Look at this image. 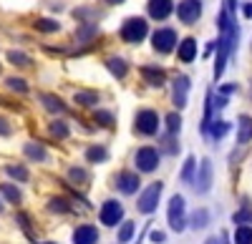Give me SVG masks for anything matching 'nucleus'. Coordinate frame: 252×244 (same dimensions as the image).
<instances>
[{"label": "nucleus", "mask_w": 252, "mask_h": 244, "mask_svg": "<svg viewBox=\"0 0 252 244\" xmlns=\"http://www.w3.org/2000/svg\"><path fill=\"white\" fill-rule=\"evenodd\" d=\"M98 242V232L91 224H83L73 232V244H96Z\"/></svg>", "instance_id": "nucleus-13"}, {"label": "nucleus", "mask_w": 252, "mask_h": 244, "mask_svg": "<svg viewBox=\"0 0 252 244\" xmlns=\"http://www.w3.org/2000/svg\"><path fill=\"white\" fill-rule=\"evenodd\" d=\"M86 159L91 161V164H103V161L109 159V151L103 149V146H91V149L86 151Z\"/></svg>", "instance_id": "nucleus-20"}, {"label": "nucleus", "mask_w": 252, "mask_h": 244, "mask_svg": "<svg viewBox=\"0 0 252 244\" xmlns=\"http://www.w3.org/2000/svg\"><path fill=\"white\" fill-rule=\"evenodd\" d=\"M187 93H189V78L187 76H177L174 78V91H172V101H174L177 108H184Z\"/></svg>", "instance_id": "nucleus-11"}, {"label": "nucleus", "mask_w": 252, "mask_h": 244, "mask_svg": "<svg viewBox=\"0 0 252 244\" xmlns=\"http://www.w3.org/2000/svg\"><path fill=\"white\" fill-rule=\"evenodd\" d=\"M51 134L56 138H66L68 136V126L63 124V121H53V124H51Z\"/></svg>", "instance_id": "nucleus-34"}, {"label": "nucleus", "mask_w": 252, "mask_h": 244, "mask_svg": "<svg viewBox=\"0 0 252 244\" xmlns=\"http://www.w3.org/2000/svg\"><path fill=\"white\" fill-rule=\"evenodd\" d=\"M149 33V26H146L144 18H129L126 23L121 26V38L126 43H141Z\"/></svg>", "instance_id": "nucleus-1"}, {"label": "nucleus", "mask_w": 252, "mask_h": 244, "mask_svg": "<svg viewBox=\"0 0 252 244\" xmlns=\"http://www.w3.org/2000/svg\"><path fill=\"white\" fill-rule=\"evenodd\" d=\"M237 144H250L252 141V118L250 116H240L237 118Z\"/></svg>", "instance_id": "nucleus-16"}, {"label": "nucleus", "mask_w": 252, "mask_h": 244, "mask_svg": "<svg viewBox=\"0 0 252 244\" xmlns=\"http://www.w3.org/2000/svg\"><path fill=\"white\" fill-rule=\"evenodd\" d=\"M116 189H119L121 194H134V191L139 189V176H136L134 171H121V174L116 176Z\"/></svg>", "instance_id": "nucleus-12"}, {"label": "nucleus", "mask_w": 252, "mask_h": 244, "mask_svg": "<svg viewBox=\"0 0 252 244\" xmlns=\"http://www.w3.org/2000/svg\"><path fill=\"white\" fill-rule=\"evenodd\" d=\"M68 176H71V181H76V184H83V181H86V171L78 169V166H73V169L68 171Z\"/></svg>", "instance_id": "nucleus-36"}, {"label": "nucleus", "mask_w": 252, "mask_h": 244, "mask_svg": "<svg viewBox=\"0 0 252 244\" xmlns=\"http://www.w3.org/2000/svg\"><path fill=\"white\" fill-rule=\"evenodd\" d=\"M106 68H109L111 76H116V78H124L126 73H129V63H126L124 58H109V60H106Z\"/></svg>", "instance_id": "nucleus-17"}, {"label": "nucleus", "mask_w": 252, "mask_h": 244, "mask_svg": "<svg viewBox=\"0 0 252 244\" xmlns=\"http://www.w3.org/2000/svg\"><path fill=\"white\" fill-rule=\"evenodd\" d=\"M209 224V212L207 209H197L194 214H192V227L194 229H204Z\"/></svg>", "instance_id": "nucleus-25"}, {"label": "nucleus", "mask_w": 252, "mask_h": 244, "mask_svg": "<svg viewBox=\"0 0 252 244\" xmlns=\"http://www.w3.org/2000/svg\"><path fill=\"white\" fill-rule=\"evenodd\" d=\"M5 86H8L10 91H18V93H28V83H26L23 78H8Z\"/></svg>", "instance_id": "nucleus-31"}, {"label": "nucleus", "mask_w": 252, "mask_h": 244, "mask_svg": "<svg viewBox=\"0 0 252 244\" xmlns=\"http://www.w3.org/2000/svg\"><path fill=\"white\" fill-rule=\"evenodd\" d=\"M209 189H212V161L204 159L202 166H199V174H197V191L207 194Z\"/></svg>", "instance_id": "nucleus-10"}, {"label": "nucleus", "mask_w": 252, "mask_h": 244, "mask_svg": "<svg viewBox=\"0 0 252 244\" xmlns=\"http://www.w3.org/2000/svg\"><path fill=\"white\" fill-rule=\"evenodd\" d=\"M134 164H136L139 171L152 174V171L159 166V151L152 149V146H141V149L136 151V156H134Z\"/></svg>", "instance_id": "nucleus-4"}, {"label": "nucleus", "mask_w": 252, "mask_h": 244, "mask_svg": "<svg viewBox=\"0 0 252 244\" xmlns=\"http://www.w3.org/2000/svg\"><path fill=\"white\" fill-rule=\"evenodd\" d=\"M73 98H76V104H81V106H96L98 104V93H94V91H78Z\"/></svg>", "instance_id": "nucleus-21"}, {"label": "nucleus", "mask_w": 252, "mask_h": 244, "mask_svg": "<svg viewBox=\"0 0 252 244\" xmlns=\"http://www.w3.org/2000/svg\"><path fill=\"white\" fill-rule=\"evenodd\" d=\"M192 179H194V159L189 156V159L184 161V169H182V181H187V184H189Z\"/></svg>", "instance_id": "nucleus-32"}, {"label": "nucleus", "mask_w": 252, "mask_h": 244, "mask_svg": "<svg viewBox=\"0 0 252 244\" xmlns=\"http://www.w3.org/2000/svg\"><path fill=\"white\" fill-rule=\"evenodd\" d=\"M61 26L56 23V20H48V18H38L35 20V30H40V33H56Z\"/></svg>", "instance_id": "nucleus-26"}, {"label": "nucleus", "mask_w": 252, "mask_h": 244, "mask_svg": "<svg viewBox=\"0 0 252 244\" xmlns=\"http://www.w3.org/2000/svg\"><path fill=\"white\" fill-rule=\"evenodd\" d=\"M204 244H222V239H217V237H209Z\"/></svg>", "instance_id": "nucleus-43"}, {"label": "nucleus", "mask_w": 252, "mask_h": 244, "mask_svg": "<svg viewBox=\"0 0 252 244\" xmlns=\"http://www.w3.org/2000/svg\"><path fill=\"white\" fill-rule=\"evenodd\" d=\"M8 60H10L13 66H23V68L33 63V60H31L26 53H20V51H10V53H8Z\"/></svg>", "instance_id": "nucleus-28"}, {"label": "nucleus", "mask_w": 252, "mask_h": 244, "mask_svg": "<svg viewBox=\"0 0 252 244\" xmlns=\"http://www.w3.org/2000/svg\"><path fill=\"white\" fill-rule=\"evenodd\" d=\"M232 219H235V224H245V221L250 219V212H247V209H242V212H237Z\"/></svg>", "instance_id": "nucleus-38"}, {"label": "nucleus", "mask_w": 252, "mask_h": 244, "mask_svg": "<svg viewBox=\"0 0 252 244\" xmlns=\"http://www.w3.org/2000/svg\"><path fill=\"white\" fill-rule=\"evenodd\" d=\"M182 129V116L179 113H169L166 116V131H169V136H177Z\"/></svg>", "instance_id": "nucleus-27"}, {"label": "nucleus", "mask_w": 252, "mask_h": 244, "mask_svg": "<svg viewBox=\"0 0 252 244\" xmlns=\"http://www.w3.org/2000/svg\"><path fill=\"white\" fill-rule=\"evenodd\" d=\"M177 15H179V20L184 26H192L202 15V3L199 0H182V3L177 5Z\"/></svg>", "instance_id": "nucleus-7"}, {"label": "nucleus", "mask_w": 252, "mask_h": 244, "mask_svg": "<svg viewBox=\"0 0 252 244\" xmlns=\"http://www.w3.org/2000/svg\"><path fill=\"white\" fill-rule=\"evenodd\" d=\"M0 212H3V201H0Z\"/></svg>", "instance_id": "nucleus-45"}, {"label": "nucleus", "mask_w": 252, "mask_h": 244, "mask_svg": "<svg viewBox=\"0 0 252 244\" xmlns=\"http://www.w3.org/2000/svg\"><path fill=\"white\" fill-rule=\"evenodd\" d=\"M26 156L31 159V161H46L48 159V154H46V149L40 146V144H26Z\"/></svg>", "instance_id": "nucleus-19"}, {"label": "nucleus", "mask_w": 252, "mask_h": 244, "mask_svg": "<svg viewBox=\"0 0 252 244\" xmlns=\"http://www.w3.org/2000/svg\"><path fill=\"white\" fill-rule=\"evenodd\" d=\"M220 91H222V96H227V93H232V91H237V86H232V83H227V86H222Z\"/></svg>", "instance_id": "nucleus-40"}, {"label": "nucleus", "mask_w": 252, "mask_h": 244, "mask_svg": "<svg viewBox=\"0 0 252 244\" xmlns=\"http://www.w3.org/2000/svg\"><path fill=\"white\" fill-rule=\"evenodd\" d=\"M227 131H229V124H227V121H217V124H212V131H209V134H212L215 141H220V138H224Z\"/></svg>", "instance_id": "nucleus-30"}, {"label": "nucleus", "mask_w": 252, "mask_h": 244, "mask_svg": "<svg viewBox=\"0 0 252 244\" xmlns=\"http://www.w3.org/2000/svg\"><path fill=\"white\" fill-rule=\"evenodd\" d=\"M0 191H3V196H5L8 201H13V204H20V199H23L20 189L13 187V184H0Z\"/></svg>", "instance_id": "nucleus-22"}, {"label": "nucleus", "mask_w": 252, "mask_h": 244, "mask_svg": "<svg viewBox=\"0 0 252 244\" xmlns=\"http://www.w3.org/2000/svg\"><path fill=\"white\" fill-rule=\"evenodd\" d=\"M166 237L161 234V232H152V242H164Z\"/></svg>", "instance_id": "nucleus-41"}, {"label": "nucleus", "mask_w": 252, "mask_h": 244, "mask_svg": "<svg viewBox=\"0 0 252 244\" xmlns=\"http://www.w3.org/2000/svg\"><path fill=\"white\" fill-rule=\"evenodd\" d=\"M46 244H53V242H46Z\"/></svg>", "instance_id": "nucleus-46"}, {"label": "nucleus", "mask_w": 252, "mask_h": 244, "mask_svg": "<svg viewBox=\"0 0 252 244\" xmlns=\"http://www.w3.org/2000/svg\"><path fill=\"white\" fill-rule=\"evenodd\" d=\"M106 3H109V5H121L124 0H106Z\"/></svg>", "instance_id": "nucleus-44"}, {"label": "nucleus", "mask_w": 252, "mask_h": 244, "mask_svg": "<svg viewBox=\"0 0 252 244\" xmlns=\"http://www.w3.org/2000/svg\"><path fill=\"white\" fill-rule=\"evenodd\" d=\"M146 10H149V15L154 20H166L172 15V10H174V3H172V0H149Z\"/></svg>", "instance_id": "nucleus-9"}, {"label": "nucleus", "mask_w": 252, "mask_h": 244, "mask_svg": "<svg viewBox=\"0 0 252 244\" xmlns=\"http://www.w3.org/2000/svg\"><path fill=\"white\" fill-rule=\"evenodd\" d=\"M141 76H144V81L149 86H164V81H166V73H164V68H157V66H144L141 68Z\"/></svg>", "instance_id": "nucleus-15"}, {"label": "nucleus", "mask_w": 252, "mask_h": 244, "mask_svg": "<svg viewBox=\"0 0 252 244\" xmlns=\"http://www.w3.org/2000/svg\"><path fill=\"white\" fill-rule=\"evenodd\" d=\"M157 129H159V116H157V111L141 108V111L136 113V118H134V131H136L139 136H154Z\"/></svg>", "instance_id": "nucleus-2"}, {"label": "nucleus", "mask_w": 252, "mask_h": 244, "mask_svg": "<svg viewBox=\"0 0 252 244\" xmlns=\"http://www.w3.org/2000/svg\"><path fill=\"white\" fill-rule=\"evenodd\" d=\"M235 244H252V227L240 224L235 229Z\"/></svg>", "instance_id": "nucleus-24"}, {"label": "nucleus", "mask_w": 252, "mask_h": 244, "mask_svg": "<svg viewBox=\"0 0 252 244\" xmlns=\"http://www.w3.org/2000/svg\"><path fill=\"white\" fill-rule=\"evenodd\" d=\"M242 13H245V15H247V18H252V3H247V5H245V8H242Z\"/></svg>", "instance_id": "nucleus-42"}, {"label": "nucleus", "mask_w": 252, "mask_h": 244, "mask_svg": "<svg viewBox=\"0 0 252 244\" xmlns=\"http://www.w3.org/2000/svg\"><path fill=\"white\" fill-rule=\"evenodd\" d=\"M101 224H106V227H116L119 221L124 219V207L119 204L116 199H109V201H103V207H101Z\"/></svg>", "instance_id": "nucleus-8"}, {"label": "nucleus", "mask_w": 252, "mask_h": 244, "mask_svg": "<svg viewBox=\"0 0 252 244\" xmlns=\"http://www.w3.org/2000/svg\"><path fill=\"white\" fill-rule=\"evenodd\" d=\"M134 229H136V227H134V221H124V227H121V232H119V242L126 244V242L134 237Z\"/></svg>", "instance_id": "nucleus-33"}, {"label": "nucleus", "mask_w": 252, "mask_h": 244, "mask_svg": "<svg viewBox=\"0 0 252 244\" xmlns=\"http://www.w3.org/2000/svg\"><path fill=\"white\" fill-rule=\"evenodd\" d=\"M0 136H10V124H8V118L0 116Z\"/></svg>", "instance_id": "nucleus-39"}, {"label": "nucleus", "mask_w": 252, "mask_h": 244, "mask_svg": "<svg viewBox=\"0 0 252 244\" xmlns=\"http://www.w3.org/2000/svg\"><path fill=\"white\" fill-rule=\"evenodd\" d=\"M177 55H179V60H184V63H192V60L197 58V40L184 38L179 43V48H177Z\"/></svg>", "instance_id": "nucleus-14"}, {"label": "nucleus", "mask_w": 252, "mask_h": 244, "mask_svg": "<svg viewBox=\"0 0 252 244\" xmlns=\"http://www.w3.org/2000/svg\"><path fill=\"white\" fill-rule=\"evenodd\" d=\"M40 101H43V106H46L51 113H63V111H66V104H63V101H61L58 96L43 93V96H40Z\"/></svg>", "instance_id": "nucleus-18"}, {"label": "nucleus", "mask_w": 252, "mask_h": 244, "mask_svg": "<svg viewBox=\"0 0 252 244\" xmlns=\"http://www.w3.org/2000/svg\"><path fill=\"white\" fill-rule=\"evenodd\" d=\"M94 118H96V124H101V126H114V116L109 111H96Z\"/></svg>", "instance_id": "nucleus-35"}, {"label": "nucleus", "mask_w": 252, "mask_h": 244, "mask_svg": "<svg viewBox=\"0 0 252 244\" xmlns=\"http://www.w3.org/2000/svg\"><path fill=\"white\" fill-rule=\"evenodd\" d=\"M159 196H161V181H157V184H152V187H146L144 189V194L139 196V212L141 214H152L154 209H157V204H159Z\"/></svg>", "instance_id": "nucleus-6"}, {"label": "nucleus", "mask_w": 252, "mask_h": 244, "mask_svg": "<svg viewBox=\"0 0 252 244\" xmlns=\"http://www.w3.org/2000/svg\"><path fill=\"white\" fill-rule=\"evenodd\" d=\"M96 35V28L94 26H86L83 30H78V40H89V38H94Z\"/></svg>", "instance_id": "nucleus-37"}, {"label": "nucleus", "mask_w": 252, "mask_h": 244, "mask_svg": "<svg viewBox=\"0 0 252 244\" xmlns=\"http://www.w3.org/2000/svg\"><path fill=\"white\" fill-rule=\"evenodd\" d=\"M48 209H51V212H56V214H66L71 207H68V201H66V199L56 196V199H51V201H48Z\"/></svg>", "instance_id": "nucleus-29"}, {"label": "nucleus", "mask_w": 252, "mask_h": 244, "mask_svg": "<svg viewBox=\"0 0 252 244\" xmlns=\"http://www.w3.org/2000/svg\"><path fill=\"white\" fill-rule=\"evenodd\" d=\"M5 171H8V176H13L15 181H28V179H31L28 169L20 166V164H10V166H5Z\"/></svg>", "instance_id": "nucleus-23"}, {"label": "nucleus", "mask_w": 252, "mask_h": 244, "mask_svg": "<svg viewBox=\"0 0 252 244\" xmlns=\"http://www.w3.org/2000/svg\"><path fill=\"white\" fill-rule=\"evenodd\" d=\"M166 219H169V227L174 232H184L187 227V217H184V196L174 194L169 199V214H166Z\"/></svg>", "instance_id": "nucleus-3"}, {"label": "nucleus", "mask_w": 252, "mask_h": 244, "mask_svg": "<svg viewBox=\"0 0 252 244\" xmlns=\"http://www.w3.org/2000/svg\"><path fill=\"white\" fill-rule=\"evenodd\" d=\"M152 46H154V51L161 53V55L172 53L174 46H177V30H172V28H161V30H157V33L152 35Z\"/></svg>", "instance_id": "nucleus-5"}]
</instances>
